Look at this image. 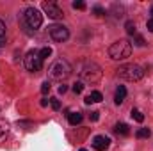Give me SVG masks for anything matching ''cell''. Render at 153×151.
<instances>
[{
  "instance_id": "6da1fadb",
  "label": "cell",
  "mask_w": 153,
  "mask_h": 151,
  "mask_svg": "<svg viewBox=\"0 0 153 151\" xmlns=\"http://www.w3.org/2000/svg\"><path fill=\"white\" fill-rule=\"evenodd\" d=\"M78 75L84 82H91V84H96L100 82L102 78V68L93 62V61H84L78 64Z\"/></svg>"
},
{
  "instance_id": "7a4b0ae2",
  "label": "cell",
  "mask_w": 153,
  "mask_h": 151,
  "mask_svg": "<svg viewBox=\"0 0 153 151\" xmlns=\"http://www.w3.org/2000/svg\"><path fill=\"white\" fill-rule=\"evenodd\" d=\"M71 71H73V68H71V64L66 59H57L48 68V75L53 80H66L68 76L71 75Z\"/></svg>"
},
{
  "instance_id": "3957f363",
  "label": "cell",
  "mask_w": 153,
  "mask_h": 151,
  "mask_svg": "<svg viewBox=\"0 0 153 151\" xmlns=\"http://www.w3.org/2000/svg\"><path fill=\"white\" fill-rule=\"evenodd\" d=\"M130 53H132V43L128 39H119V41L112 43L109 48V55L114 61H125L130 57Z\"/></svg>"
},
{
  "instance_id": "277c9868",
  "label": "cell",
  "mask_w": 153,
  "mask_h": 151,
  "mask_svg": "<svg viewBox=\"0 0 153 151\" xmlns=\"http://www.w3.org/2000/svg\"><path fill=\"white\" fill-rule=\"evenodd\" d=\"M116 73L119 78L123 80H128V82H137L144 76V70L137 64H123L116 70Z\"/></svg>"
},
{
  "instance_id": "5b68a950",
  "label": "cell",
  "mask_w": 153,
  "mask_h": 151,
  "mask_svg": "<svg viewBox=\"0 0 153 151\" xmlns=\"http://www.w3.org/2000/svg\"><path fill=\"white\" fill-rule=\"evenodd\" d=\"M43 23V14L36 7H27L23 11V27L30 30H38Z\"/></svg>"
},
{
  "instance_id": "8992f818",
  "label": "cell",
  "mask_w": 153,
  "mask_h": 151,
  "mask_svg": "<svg viewBox=\"0 0 153 151\" xmlns=\"http://www.w3.org/2000/svg\"><path fill=\"white\" fill-rule=\"evenodd\" d=\"M48 34H50V38L53 39L55 43H62V41H66V39L70 38V30H68V27L59 25V23L50 25V27H48Z\"/></svg>"
},
{
  "instance_id": "52a82bcc",
  "label": "cell",
  "mask_w": 153,
  "mask_h": 151,
  "mask_svg": "<svg viewBox=\"0 0 153 151\" xmlns=\"http://www.w3.org/2000/svg\"><path fill=\"white\" fill-rule=\"evenodd\" d=\"M23 62H25V68L29 71H32V73H36V71H39L43 68V61L39 57V52H34V50L25 55V61Z\"/></svg>"
},
{
  "instance_id": "ba28073f",
  "label": "cell",
  "mask_w": 153,
  "mask_h": 151,
  "mask_svg": "<svg viewBox=\"0 0 153 151\" xmlns=\"http://www.w3.org/2000/svg\"><path fill=\"white\" fill-rule=\"evenodd\" d=\"M41 9H43V13L48 14V18H52V20H59V18L64 16L62 9H61L57 4H53V2H43Z\"/></svg>"
},
{
  "instance_id": "9c48e42d",
  "label": "cell",
  "mask_w": 153,
  "mask_h": 151,
  "mask_svg": "<svg viewBox=\"0 0 153 151\" xmlns=\"http://www.w3.org/2000/svg\"><path fill=\"white\" fill-rule=\"evenodd\" d=\"M109 144H111V141H109V137H105V135H96V137L93 139V148L96 151H105L109 148Z\"/></svg>"
},
{
  "instance_id": "30bf717a",
  "label": "cell",
  "mask_w": 153,
  "mask_h": 151,
  "mask_svg": "<svg viewBox=\"0 0 153 151\" xmlns=\"http://www.w3.org/2000/svg\"><path fill=\"white\" fill-rule=\"evenodd\" d=\"M103 100V94L100 93V91H91L87 96H85V103L87 105H91V103H100Z\"/></svg>"
},
{
  "instance_id": "8fae6325",
  "label": "cell",
  "mask_w": 153,
  "mask_h": 151,
  "mask_svg": "<svg viewBox=\"0 0 153 151\" xmlns=\"http://www.w3.org/2000/svg\"><path fill=\"white\" fill-rule=\"evenodd\" d=\"M125 98H126V87H125V85H119V87L116 89L114 101L117 103V105H121V103L125 101Z\"/></svg>"
},
{
  "instance_id": "7c38bea8",
  "label": "cell",
  "mask_w": 153,
  "mask_h": 151,
  "mask_svg": "<svg viewBox=\"0 0 153 151\" xmlns=\"http://www.w3.org/2000/svg\"><path fill=\"white\" fill-rule=\"evenodd\" d=\"M114 132L117 135H123V137H126L128 133H130V128H128V124L126 123H117L114 126Z\"/></svg>"
},
{
  "instance_id": "4fadbf2b",
  "label": "cell",
  "mask_w": 153,
  "mask_h": 151,
  "mask_svg": "<svg viewBox=\"0 0 153 151\" xmlns=\"http://www.w3.org/2000/svg\"><path fill=\"white\" fill-rule=\"evenodd\" d=\"M68 121H70V124H71V126L80 124V123H82V114H80V112H70V114H68Z\"/></svg>"
},
{
  "instance_id": "5bb4252c",
  "label": "cell",
  "mask_w": 153,
  "mask_h": 151,
  "mask_svg": "<svg viewBox=\"0 0 153 151\" xmlns=\"http://www.w3.org/2000/svg\"><path fill=\"white\" fill-rule=\"evenodd\" d=\"M152 135V130L150 128H139L137 132H135V137L137 139H148Z\"/></svg>"
},
{
  "instance_id": "9a60e30c",
  "label": "cell",
  "mask_w": 153,
  "mask_h": 151,
  "mask_svg": "<svg viewBox=\"0 0 153 151\" xmlns=\"http://www.w3.org/2000/svg\"><path fill=\"white\" fill-rule=\"evenodd\" d=\"M50 55H52V48H50V46H45V48H41V50H39V57H41V61L48 59Z\"/></svg>"
},
{
  "instance_id": "2e32d148",
  "label": "cell",
  "mask_w": 153,
  "mask_h": 151,
  "mask_svg": "<svg viewBox=\"0 0 153 151\" xmlns=\"http://www.w3.org/2000/svg\"><path fill=\"white\" fill-rule=\"evenodd\" d=\"M125 29H126V32H128L130 36H135V34H137V30H135V23H134V21H126Z\"/></svg>"
},
{
  "instance_id": "e0dca14e",
  "label": "cell",
  "mask_w": 153,
  "mask_h": 151,
  "mask_svg": "<svg viewBox=\"0 0 153 151\" xmlns=\"http://www.w3.org/2000/svg\"><path fill=\"white\" fill-rule=\"evenodd\" d=\"M132 117H134L137 123H143V121H144V115H143V112H141V110H137V109H132Z\"/></svg>"
},
{
  "instance_id": "ac0fdd59",
  "label": "cell",
  "mask_w": 153,
  "mask_h": 151,
  "mask_svg": "<svg viewBox=\"0 0 153 151\" xmlns=\"http://www.w3.org/2000/svg\"><path fill=\"white\" fill-rule=\"evenodd\" d=\"M5 43V23L0 20V46H4Z\"/></svg>"
},
{
  "instance_id": "d6986e66",
  "label": "cell",
  "mask_w": 153,
  "mask_h": 151,
  "mask_svg": "<svg viewBox=\"0 0 153 151\" xmlns=\"http://www.w3.org/2000/svg\"><path fill=\"white\" fill-rule=\"evenodd\" d=\"M71 89H73V93H75V94H80V93L84 91V82H75Z\"/></svg>"
},
{
  "instance_id": "ffe728a7",
  "label": "cell",
  "mask_w": 153,
  "mask_h": 151,
  "mask_svg": "<svg viewBox=\"0 0 153 151\" xmlns=\"http://www.w3.org/2000/svg\"><path fill=\"white\" fill-rule=\"evenodd\" d=\"M132 38H134V43H135L137 46H144V44H146V43H144V38L139 36V34H135V36H132Z\"/></svg>"
},
{
  "instance_id": "44dd1931",
  "label": "cell",
  "mask_w": 153,
  "mask_h": 151,
  "mask_svg": "<svg viewBox=\"0 0 153 151\" xmlns=\"http://www.w3.org/2000/svg\"><path fill=\"white\" fill-rule=\"evenodd\" d=\"M5 135H7V124L2 121V123H0V141L5 139Z\"/></svg>"
},
{
  "instance_id": "7402d4cb",
  "label": "cell",
  "mask_w": 153,
  "mask_h": 151,
  "mask_svg": "<svg viewBox=\"0 0 153 151\" xmlns=\"http://www.w3.org/2000/svg\"><path fill=\"white\" fill-rule=\"evenodd\" d=\"M71 5H73V9H78V11H84V9H85V4H84L82 0H75Z\"/></svg>"
},
{
  "instance_id": "603a6c76",
  "label": "cell",
  "mask_w": 153,
  "mask_h": 151,
  "mask_svg": "<svg viewBox=\"0 0 153 151\" xmlns=\"http://www.w3.org/2000/svg\"><path fill=\"white\" fill-rule=\"evenodd\" d=\"M50 105H52L53 110H59V109H61V101H59L57 98H50Z\"/></svg>"
},
{
  "instance_id": "cb8c5ba5",
  "label": "cell",
  "mask_w": 153,
  "mask_h": 151,
  "mask_svg": "<svg viewBox=\"0 0 153 151\" xmlns=\"http://www.w3.org/2000/svg\"><path fill=\"white\" fill-rule=\"evenodd\" d=\"M41 93H43V94H48V93H50V82H48V80L41 84Z\"/></svg>"
},
{
  "instance_id": "d4e9b609",
  "label": "cell",
  "mask_w": 153,
  "mask_h": 151,
  "mask_svg": "<svg viewBox=\"0 0 153 151\" xmlns=\"http://www.w3.org/2000/svg\"><path fill=\"white\" fill-rule=\"evenodd\" d=\"M93 13H94L96 16H103V14H105V9H102L100 5H94V7H93Z\"/></svg>"
},
{
  "instance_id": "484cf974",
  "label": "cell",
  "mask_w": 153,
  "mask_h": 151,
  "mask_svg": "<svg viewBox=\"0 0 153 151\" xmlns=\"http://www.w3.org/2000/svg\"><path fill=\"white\" fill-rule=\"evenodd\" d=\"M100 119V112H91V121H98Z\"/></svg>"
},
{
  "instance_id": "4316f807",
  "label": "cell",
  "mask_w": 153,
  "mask_h": 151,
  "mask_svg": "<svg viewBox=\"0 0 153 151\" xmlns=\"http://www.w3.org/2000/svg\"><path fill=\"white\" fill-rule=\"evenodd\" d=\"M66 91H68V85H64V84H61V85H59V93H61V94H64Z\"/></svg>"
},
{
  "instance_id": "83f0119b",
  "label": "cell",
  "mask_w": 153,
  "mask_h": 151,
  "mask_svg": "<svg viewBox=\"0 0 153 151\" xmlns=\"http://www.w3.org/2000/svg\"><path fill=\"white\" fill-rule=\"evenodd\" d=\"M146 27H148V30H150V32H153V18H150V20H148Z\"/></svg>"
},
{
  "instance_id": "f1b7e54d",
  "label": "cell",
  "mask_w": 153,
  "mask_h": 151,
  "mask_svg": "<svg viewBox=\"0 0 153 151\" xmlns=\"http://www.w3.org/2000/svg\"><path fill=\"white\" fill-rule=\"evenodd\" d=\"M46 105H48V100H46V98H45V100H41V107H46Z\"/></svg>"
},
{
  "instance_id": "f546056e",
  "label": "cell",
  "mask_w": 153,
  "mask_h": 151,
  "mask_svg": "<svg viewBox=\"0 0 153 151\" xmlns=\"http://www.w3.org/2000/svg\"><path fill=\"white\" fill-rule=\"evenodd\" d=\"M78 151H87V150H78Z\"/></svg>"
},
{
  "instance_id": "4dcf8cb0",
  "label": "cell",
  "mask_w": 153,
  "mask_h": 151,
  "mask_svg": "<svg viewBox=\"0 0 153 151\" xmlns=\"http://www.w3.org/2000/svg\"><path fill=\"white\" fill-rule=\"evenodd\" d=\"M152 14H153V5H152Z\"/></svg>"
}]
</instances>
